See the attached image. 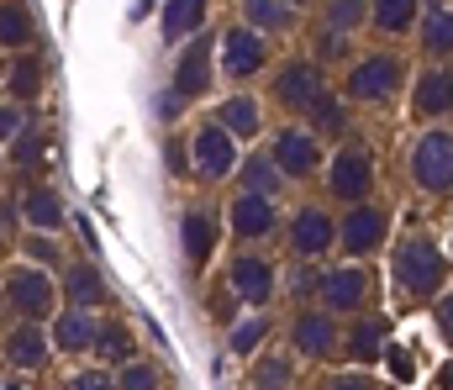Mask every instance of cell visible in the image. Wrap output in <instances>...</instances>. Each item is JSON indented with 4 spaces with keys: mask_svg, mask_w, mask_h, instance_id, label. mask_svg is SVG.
Here are the masks:
<instances>
[{
    "mask_svg": "<svg viewBox=\"0 0 453 390\" xmlns=\"http://www.w3.org/2000/svg\"><path fill=\"white\" fill-rule=\"evenodd\" d=\"M390 274L406 295L417 301H433L443 285H449V254L433 243V238H401L395 254H390Z\"/></svg>",
    "mask_w": 453,
    "mask_h": 390,
    "instance_id": "cell-1",
    "label": "cell"
},
{
    "mask_svg": "<svg viewBox=\"0 0 453 390\" xmlns=\"http://www.w3.org/2000/svg\"><path fill=\"white\" fill-rule=\"evenodd\" d=\"M411 185L422 195H438V201L453 190V137L443 122H427V132L417 137V148H411Z\"/></svg>",
    "mask_w": 453,
    "mask_h": 390,
    "instance_id": "cell-2",
    "label": "cell"
},
{
    "mask_svg": "<svg viewBox=\"0 0 453 390\" xmlns=\"http://www.w3.org/2000/svg\"><path fill=\"white\" fill-rule=\"evenodd\" d=\"M406 80V64L401 53H364L353 69H348V101L358 106H385Z\"/></svg>",
    "mask_w": 453,
    "mask_h": 390,
    "instance_id": "cell-3",
    "label": "cell"
},
{
    "mask_svg": "<svg viewBox=\"0 0 453 390\" xmlns=\"http://www.w3.org/2000/svg\"><path fill=\"white\" fill-rule=\"evenodd\" d=\"M385 238H390V211H385V206H374V201L364 195V201H353V206H348V217L338 222L333 249H342L348 259H364V254H374Z\"/></svg>",
    "mask_w": 453,
    "mask_h": 390,
    "instance_id": "cell-4",
    "label": "cell"
},
{
    "mask_svg": "<svg viewBox=\"0 0 453 390\" xmlns=\"http://www.w3.org/2000/svg\"><path fill=\"white\" fill-rule=\"evenodd\" d=\"M369 190H374V158H369V148L364 142H342L338 153L327 158V195L342 201V206H353Z\"/></svg>",
    "mask_w": 453,
    "mask_h": 390,
    "instance_id": "cell-5",
    "label": "cell"
},
{
    "mask_svg": "<svg viewBox=\"0 0 453 390\" xmlns=\"http://www.w3.org/2000/svg\"><path fill=\"white\" fill-rule=\"evenodd\" d=\"M5 306H11L16 317L48 322V317H53V306H58V285H53V274H42L37 264L11 269V274H5Z\"/></svg>",
    "mask_w": 453,
    "mask_h": 390,
    "instance_id": "cell-6",
    "label": "cell"
},
{
    "mask_svg": "<svg viewBox=\"0 0 453 390\" xmlns=\"http://www.w3.org/2000/svg\"><path fill=\"white\" fill-rule=\"evenodd\" d=\"M317 301L333 317H353L369 306V269L358 264H338V269H317Z\"/></svg>",
    "mask_w": 453,
    "mask_h": 390,
    "instance_id": "cell-7",
    "label": "cell"
},
{
    "mask_svg": "<svg viewBox=\"0 0 453 390\" xmlns=\"http://www.w3.org/2000/svg\"><path fill=\"white\" fill-rule=\"evenodd\" d=\"M274 106H285V111H306L311 101H317V90H327V69L317 64V58H285L280 69H274Z\"/></svg>",
    "mask_w": 453,
    "mask_h": 390,
    "instance_id": "cell-8",
    "label": "cell"
},
{
    "mask_svg": "<svg viewBox=\"0 0 453 390\" xmlns=\"http://www.w3.org/2000/svg\"><path fill=\"white\" fill-rule=\"evenodd\" d=\"M237 137L222 127V122H206V127L190 137V169L201 174V180H226L232 169H237Z\"/></svg>",
    "mask_w": 453,
    "mask_h": 390,
    "instance_id": "cell-9",
    "label": "cell"
},
{
    "mask_svg": "<svg viewBox=\"0 0 453 390\" xmlns=\"http://www.w3.org/2000/svg\"><path fill=\"white\" fill-rule=\"evenodd\" d=\"M269 158H274V169H280L285 180H311V174L322 169V137L306 132V127H285V132H274Z\"/></svg>",
    "mask_w": 453,
    "mask_h": 390,
    "instance_id": "cell-10",
    "label": "cell"
},
{
    "mask_svg": "<svg viewBox=\"0 0 453 390\" xmlns=\"http://www.w3.org/2000/svg\"><path fill=\"white\" fill-rule=\"evenodd\" d=\"M290 343H296V354H306V359H338L342 354V322L327 311V306H317V311H301L296 317V327H290Z\"/></svg>",
    "mask_w": 453,
    "mask_h": 390,
    "instance_id": "cell-11",
    "label": "cell"
},
{
    "mask_svg": "<svg viewBox=\"0 0 453 390\" xmlns=\"http://www.w3.org/2000/svg\"><path fill=\"white\" fill-rule=\"evenodd\" d=\"M264 64H269L264 32H253L248 21L242 27H226L222 32V74L226 80H253V74H264Z\"/></svg>",
    "mask_w": 453,
    "mask_h": 390,
    "instance_id": "cell-12",
    "label": "cell"
},
{
    "mask_svg": "<svg viewBox=\"0 0 453 390\" xmlns=\"http://www.w3.org/2000/svg\"><path fill=\"white\" fill-rule=\"evenodd\" d=\"M226 222H232V238H237V243H264V238L280 227L274 195H258V190H237V201H232Z\"/></svg>",
    "mask_w": 453,
    "mask_h": 390,
    "instance_id": "cell-13",
    "label": "cell"
},
{
    "mask_svg": "<svg viewBox=\"0 0 453 390\" xmlns=\"http://www.w3.org/2000/svg\"><path fill=\"white\" fill-rule=\"evenodd\" d=\"M211 48H217L211 32H190V48L174 64V96L180 101H196V96L211 90Z\"/></svg>",
    "mask_w": 453,
    "mask_h": 390,
    "instance_id": "cell-14",
    "label": "cell"
},
{
    "mask_svg": "<svg viewBox=\"0 0 453 390\" xmlns=\"http://www.w3.org/2000/svg\"><path fill=\"white\" fill-rule=\"evenodd\" d=\"M226 279H232V295L248 301V306H269L274 290H280V274H274V264L264 254H237L232 269H226Z\"/></svg>",
    "mask_w": 453,
    "mask_h": 390,
    "instance_id": "cell-15",
    "label": "cell"
},
{
    "mask_svg": "<svg viewBox=\"0 0 453 390\" xmlns=\"http://www.w3.org/2000/svg\"><path fill=\"white\" fill-rule=\"evenodd\" d=\"M333 233H338V222L327 217V206H301L290 217V249H296V259H322L333 249Z\"/></svg>",
    "mask_w": 453,
    "mask_h": 390,
    "instance_id": "cell-16",
    "label": "cell"
},
{
    "mask_svg": "<svg viewBox=\"0 0 453 390\" xmlns=\"http://www.w3.org/2000/svg\"><path fill=\"white\" fill-rule=\"evenodd\" d=\"M5 359H11V370H42L48 359H53V338L42 333V322H32V317H21L11 333H5Z\"/></svg>",
    "mask_w": 453,
    "mask_h": 390,
    "instance_id": "cell-17",
    "label": "cell"
},
{
    "mask_svg": "<svg viewBox=\"0 0 453 390\" xmlns=\"http://www.w3.org/2000/svg\"><path fill=\"white\" fill-rule=\"evenodd\" d=\"M449 111H453V74L449 64H433L411 90V117L417 122H449Z\"/></svg>",
    "mask_w": 453,
    "mask_h": 390,
    "instance_id": "cell-18",
    "label": "cell"
},
{
    "mask_svg": "<svg viewBox=\"0 0 453 390\" xmlns=\"http://www.w3.org/2000/svg\"><path fill=\"white\" fill-rule=\"evenodd\" d=\"M385 317L380 311H353L348 317V333H342V348H348V359L353 364H374V359H385Z\"/></svg>",
    "mask_w": 453,
    "mask_h": 390,
    "instance_id": "cell-19",
    "label": "cell"
},
{
    "mask_svg": "<svg viewBox=\"0 0 453 390\" xmlns=\"http://www.w3.org/2000/svg\"><path fill=\"white\" fill-rule=\"evenodd\" d=\"M96 327H101L96 306H69V311L53 317V348H58V354H90Z\"/></svg>",
    "mask_w": 453,
    "mask_h": 390,
    "instance_id": "cell-20",
    "label": "cell"
},
{
    "mask_svg": "<svg viewBox=\"0 0 453 390\" xmlns=\"http://www.w3.org/2000/svg\"><path fill=\"white\" fill-rule=\"evenodd\" d=\"M58 295H64L69 306H106V301H111V290H106V279H101L96 264H69Z\"/></svg>",
    "mask_w": 453,
    "mask_h": 390,
    "instance_id": "cell-21",
    "label": "cell"
},
{
    "mask_svg": "<svg viewBox=\"0 0 453 390\" xmlns=\"http://www.w3.org/2000/svg\"><path fill=\"white\" fill-rule=\"evenodd\" d=\"M180 243H185L190 269L201 274V269L211 264V249H217V222H211L206 211H185V217H180Z\"/></svg>",
    "mask_w": 453,
    "mask_h": 390,
    "instance_id": "cell-22",
    "label": "cell"
},
{
    "mask_svg": "<svg viewBox=\"0 0 453 390\" xmlns=\"http://www.w3.org/2000/svg\"><path fill=\"white\" fill-rule=\"evenodd\" d=\"M16 206H21V222L37 227V233H58L64 227V201H58L53 185H32L27 201H16Z\"/></svg>",
    "mask_w": 453,
    "mask_h": 390,
    "instance_id": "cell-23",
    "label": "cell"
},
{
    "mask_svg": "<svg viewBox=\"0 0 453 390\" xmlns=\"http://www.w3.org/2000/svg\"><path fill=\"white\" fill-rule=\"evenodd\" d=\"M306 132H317V137H342V132H348V101L333 96V90H317V101L306 106Z\"/></svg>",
    "mask_w": 453,
    "mask_h": 390,
    "instance_id": "cell-24",
    "label": "cell"
},
{
    "mask_svg": "<svg viewBox=\"0 0 453 390\" xmlns=\"http://www.w3.org/2000/svg\"><path fill=\"white\" fill-rule=\"evenodd\" d=\"M5 74V85H11V101H37L42 96V58L37 53H16L11 58V69H0Z\"/></svg>",
    "mask_w": 453,
    "mask_h": 390,
    "instance_id": "cell-25",
    "label": "cell"
},
{
    "mask_svg": "<svg viewBox=\"0 0 453 390\" xmlns=\"http://www.w3.org/2000/svg\"><path fill=\"white\" fill-rule=\"evenodd\" d=\"M242 21L253 27V32H290L296 27V5L290 0H242Z\"/></svg>",
    "mask_w": 453,
    "mask_h": 390,
    "instance_id": "cell-26",
    "label": "cell"
},
{
    "mask_svg": "<svg viewBox=\"0 0 453 390\" xmlns=\"http://www.w3.org/2000/svg\"><path fill=\"white\" fill-rule=\"evenodd\" d=\"M11 142V169L16 174H37L42 164H48V153H53V142L42 137V132H32V122L16 132V137H5Z\"/></svg>",
    "mask_w": 453,
    "mask_h": 390,
    "instance_id": "cell-27",
    "label": "cell"
},
{
    "mask_svg": "<svg viewBox=\"0 0 453 390\" xmlns=\"http://www.w3.org/2000/svg\"><path fill=\"white\" fill-rule=\"evenodd\" d=\"M237 185L242 190H258V195H280L285 190V174L274 169V158H264V153H253V158H237Z\"/></svg>",
    "mask_w": 453,
    "mask_h": 390,
    "instance_id": "cell-28",
    "label": "cell"
},
{
    "mask_svg": "<svg viewBox=\"0 0 453 390\" xmlns=\"http://www.w3.org/2000/svg\"><path fill=\"white\" fill-rule=\"evenodd\" d=\"M417 21V0H369V27L385 32V37H401L411 32Z\"/></svg>",
    "mask_w": 453,
    "mask_h": 390,
    "instance_id": "cell-29",
    "label": "cell"
},
{
    "mask_svg": "<svg viewBox=\"0 0 453 390\" xmlns=\"http://www.w3.org/2000/svg\"><path fill=\"white\" fill-rule=\"evenodd\" d=\"M217 122H222L232 137H258V127H264V111H258V101H253V96H232V101H222Z\"/></svg>",
    "mask_w": 453,
    "mask_h": 390,
    "instance_id": "cell-30",
    "label": "cell"
},
{
    "mask_svg": "<svg viewBox=\"0 0 453 390\" xmlns=\"http://www.w3.org/2000/svg\"><path fill=\"white\" fill-rule=\"evenodd\" d=\"M32 11L27 0H0V48H27L32 42Z\"/></svg>",
    "mask_w": 453,
    "mask_h": 390,
    "instance_id": "cell-31",
    "label": "cell"
},
{
    "mask_svg": "<svg viewBox=\"0 0 453 390\" xmlns=\"http://www.w3.org/2000/svg\"><path fill=\"white\" fill-rule=\"evenodd\" d=\"M201 21H206V0H169V5H164V37H169V42L201 32Z\"/></svg>",
    "mask_w": 453,
    "mask_h": 390,
    "instance_id": "cell-32",
    "label": "cell"
},
{
    "mask_svg": "<svg viewBox=\"0 0 453 390\" xmlns=\"http://www.w3.org/2000/svg\"><path fill=\"white\" fill-rule=\"evenodd\" d=\"M422 48H427V58H449V53H453V16H449V5H433V11H427V21H422Z\"/></svg>",
    "mask_w": 453,
    "mask_h": 390,
    "instance_id": "cell-33",
    "label": "cell"
},
{
    "mask_svg": "<svg viewBox=\"0 0 453 390\" xmlns=\"http://www.w3.org/2000/svg\"><path fill=\"white\" fill-rule=\"evenodd\" d=\"M369 21V0H327V11H322V27H333V32H358Z\"/></svg>",
    "mask_w": 453,
    "mask_h": 390,
    "instance_id": "cell-34",
    "label": "cell"
},
{
    "mask_svg": "<svg viewBox=\"0 0 453 390\" xmlns=\"http://www.w3.org/2000/svg\"><path fill=\"white\" fill-rule=\"evenodd\" d=\"M90 354H96V359H132V338H127V327H121V322H101Z\"/></svg>",
    "mask_w": 453,
    "mask_h": 390,
    "instance_id": "cell-35",
    "label": "cell"
},
{
    "mask_svg": "<svg viewBox=\"0 0 453 390\" xmlns=\"http://www.w3.org/2000/svg\"><path fill=\"white\" fill-rule=\"evenodd\" d=\"M264 338H269V311H253L248 322H237V327H232L226 348H232V354H253V348H258Z\"/></svg>",
    "mask_w": 453,
    "mask_h": 390,
    "instance_id": "cell-36",
    "label": "cell"
},
{
    "mask_svg": "<svg viewBox=\"0 0 453 390\" xmlns=\"http://www.w3.org/2000/svg\"><path fill=\"white\" fill-rule=\"evenodd\" d=\"M253 386H290L296 380V364L290 359H280V354H269V359H258L253 364V375H248Z\"/></svg>",
    "mask_w": 453,
    "mask_h": 390,
    "instance_id": "cell-37",
    "label": "cell"
},
{
    "mask_svg": "<svg viewBox=\"0 0 453 390\" xmlns=\"http://www.w3.org/2000/svg\"><path fill=\"white\" fill-rule=\"evenodd\" d=\"M348 53H353V37H348V32H333V27H322V37H317V53H311V58L327 69V64H342Z\"/></svg>",
    "mask_w": 453,
    "mask_h": 390,
    "instance_id": "cell-38",
    "label": "cell"
},
{
    "mask_svg": "<svg viewBox=\"0 0 453 390\" xmlns=\"http://www.w3.org/2000/svg\"><path fill=\"white\" fill-rule=\"evenodd\" d=\"M116 386H127V390H148V386H158V370H153V364H142V359H127V364H121V375H116Z\"/></svg>",
    "mask_w": 453,
    "mask_h": 390,
    "instance_id": "cell-39",
    "label": "cell"
},
{
    "mask_svg": "<svg viewBox=\"0 0 453 390\" xmlns=\"http://www.w3.org/2000/svg\"><path fill=\"white\" fill-rule=\"evenodd\" d=\"M27 259L32 264H53L58 259V233H37V227H32V238H27Z\"/></svg>",
    "mask_w": 453,
    "mask_h": 390,
    "instance_id": "cell-40",
    "label": "cell"
},
{
    "mask_svg": "<svg viewBox=\"0 0 453 390\" xmlns=\"http://www.w3.org/2000/svg\"><path fill=\"white\" fill-rule=\"evenodd\" d=\"M21 127H27V106H21V101H11V96H0V142H5V137H16Z\"/></svg>",
    "mask_w": 453,
    "mask_h": 390,
    "instance_id": "cell-41",
    "label": "cell"
},
{
    "mask_svg": "<svg viewBox=\"0 0 453 390\" xmlns=\"http://www.w3.org/2000/svg\"><path fill=\"white\" fill-rule=\"evenodd\" d=\"M311 259H301V269L290 274V295H301V301H311L317 295V269H306Z\"/></svg>",
    "mask_w": 453,
    "mask_h": 390,
    "instance_id": "cell-42",
    "label": "cell"
},
{
    "mask_svg": "<svg viewBox=\"0 0 453 390\" xmlns=\"http://www.w3.org/2000/svg\"><path fill=\"white\" fill-rule=\"evenodd\" d=\"M438 333H443V343L453 338V306H449V295L438 290Z\"/></svg>",
    "mask_w": 453,
    "mask_h": 390,
    "instance_id": "cell-43",
    "label": "cell"
},
{
    "mask_svg": "<svg viewBox=\"0 0 453 390\" xmlns=\"http://www.w3.org/2000/svg\"><path fill=\"white\" fill-rule=\"evenodd\" d=\"M74 386L80 390H101V386H116L111 375H101V370H85V375H74Z\"/></svg>",
    "mask_w": 453,
    "mask_h": 390,
    "instance_id": "cell-44",
    "label": "cell"
},
{
    "mask_svg": "<svg viewBox=\"0 0 453 390\" xmlns=\"http://www.w3.org/2000/svg\"><path fill=\"white\" fill-rule=\"evenodd\" d=\"M16 222H21V206H16V201H11V195H0V227H5V233H11V227H16Z\"/></svg>",
    "mask_w": 453,
    "mask_h": 390,
    "instance_id": "cell-45",
    "label": "cell"
},
{
    "mask_svg": "<svg viewBox=\"0 0 453 390\" xmlns=\"http://www.w3.org/2000/svg\"><path fill=\"white\" fill-rule=\"evenodd\" d=\"M169 169H174V174H185V169H190V158L180 153V142H169Z\"/></svg>",
    "mask_w": 453,
    "mask_h": 390,
    "instance_id": "cell-46",
    "label": "cell"
},
{
    "mask_svg": "<svg viewBox=\"0 0 453 390\" xmlns=\"http://www.w3.org/2000/svg\"><path fill=\"white\" fill-rule=\"evenodd\" d=\"M390 354H395V348H390ZM390 375H395V380H411V364H406V359L395 354V359H390Z\"/></svg>",
    "mask_w": 453,
    "mask_h": 390,
    "instance_id": "cell-47",
    "label": "cell"
},
{
    "mask_svg": "<svg viewBox=\"0 0 453 390\" xmlns=\"http://www.w3.org/2000/svg\"><path fill=\"white\" fill-rule=\"evenodd\" d=\"M0 254H5V227H0Z\"/></svg>",
    "mask_w": 453,
    "mask_h": 390,
    "instance_id": "cell-48",
    "label": "cell"
},
{
    "mask_svg": "<svg viewBox=\"0 0 453 390\" xmlns=\"http://www.w3.org/2000/svg\"><path fill=\"white\" fill-rule=\"evenodd\" d=\"M433 5H449V0H433Z\"/></svg>",
    "mask_w": 453,
    "mask_h": 390,
    "instance_id": "cell-49",
    "label": "cell"
},
{
    "mask_svg": "<svg viewBox=\"0 0 453 390\" xmlns=\"http://www.w3.org/2000/svg\"><path fill=\"white\" fill-rule=\"evenodd\" d=\"M290 5H306V0H290Z\"/></svg>",
    "mask_w": 453,
    "mask_h": 390,
    "instance_id": "cell-50",
    "label": "cell"
},
{
    "mask_svg": "<svg viewBox=\"0 0 453 390\" xmlns=\"http://www.w3.org/2000/svg\"><path fill=\"white\" fill-rule=\"evenodd\" d=\"M0 69H5V64H0Z\"/></svg>",
    "mask_w": 453,
    "mask_h": 390,
    "instance_id": "cell-51",
    "label": "cell"
}]
</instances>
